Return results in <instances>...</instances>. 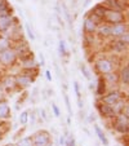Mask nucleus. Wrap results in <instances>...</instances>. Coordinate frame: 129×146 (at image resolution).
<instances>
[{
  "mask_svg": "<svg viewBox=\"0 0 129 146\" xmlns=\"http://www.w3.org/2000/svg\"><path fill=\"white\" fill-rule=\"evenodd\" d=\"M39 57H40V61H41V65H44V64H45V61H44V56H43V54H41V53H40V54H39Z\"/></svg>",
  "mask_w": 129,
  "mask_h": 146,
  "instance_id": "obj_33",
  "label": "nucleus"
},
{
  "mask_svg": "<svg viewBox=\"0 0 129 146\" xmlns=\"http://www.w3.org/2000/svg\"><path fill=\"white\" fill-rule=\"evenodd\" d=\"M12 19L9 16H0V31H4L11 26Z\"/></svg>",
  "mask_w": 129,
  "mask_h": 146,
  "instance_id": "obj_9",
  "label": "nucleus"
},
{
  "mask_svg": "<svg viewBox=\"0 0 129 146\" xmlns=\"http://www.w3.org/2000/svg\"><path fill=\"white\" fill-rule=\"evenodd\" d=\"M52 109H53V111H54V115L56 116H60V109L57 108V105H56V104H52Z\"/></svg>",
  "mask_w": 129,
  "mask_h": 146,
  "instance_id": "obj_26",
  "label": "nucleus"
},
{
  "mask_svg": "<svg viewBox=\"0 0 129 146\" xmlns=\"http://www.w3.org/2000/svg\"><path fill=\"white\" fill-rule=\"evenodd\" d=\"M7 9L8 7H7L5 0H0V16H4V13H7Z\"/></svg>",
  "mask_w": 129,
  "mask_h": 146,
  "instance_id": "obj_18",
  "label": "nucleus"
},
{
  "mask_svg": "<svg viewBox=\"0 0 129 146\" xmlns=\"http://www.w3.org/2000/svg\"><path fill=\"white\" fill-rule=\"evenodd\" d=\"M103 89H105V86H102V80H99V86H98V91H97V93L101 94Z\"/></svg>",
  "mask_w": 129,
  "mask_h": 146,
  "instance_id": "obj_30",
  "label": "nucleus"
},
{
  "mask_svg": "<svg viewBox=\"0 0 129 146\" xmlns=\"http://www.w3.org/2000/svg\"><path fill=\"white\" fill-rule=\"evenodd\" d=\"M94 129H96V133H97V136H98V138L103 142V145L105 146H107L108 145V140L106 138V136H105V133L102 132V129L98 127V125H94Z\"/></svg>",
  "mask_w": 129,
  "mask_h": 146,
  "instance_id": "obj_11",
  "label": "nucleus"
},
{
  "mask_svg": "<svg viewBox=\"0 0 129 146\" xmlns=\"http://www.w3.org/2000/svg\"><path fill=\"white\" fill-rule=\"evenodd\" d=\"M9 116H11V109L7 101H0V119H5Z\"/></svg>",
  "mask_w": 129,
  "mask_h": 146,
  "instance_id": "obj_5",
  "label": "nucleus"
},
{
  "mask_svg": "<svg viewBox=\"0 0 129 146\" xmlns=\"http://www.w3.org/2000/svg\"><path fill=\"white\" fill-rule=\"evenodd\" d=\"M119 98H120V96H119V93H110L108 96L105 97V102L106 104H108V105H116L119 102Z\"/></svg>",
  "mask_w": 129,
  "mask_h": 146,
  "instance_id": "obj_10",
  "label": "nucleus"
},
{
  "mask_svg": "<svg viewBox=\"0 0 129 146\" xmlns=\"http://www.w3.org/2000/svg\"><path fill=\"white\" fill-rule=\"evenodd\" d=\"M74 88H75V93H76L77 98H80V91H79V84H77L76 82L74 83Z\"/></svg>",
  "mask_w": 129,
  "mask_h": 146,
  "instance_id": "obj_27",
  "label": "nucleus"
},
{
  "mask_svg": "<svg viewBox=\"0 0 129 146\" xmlns=\"http://www.w3.org/2000/svg\"><path fill=\"white\" fill-rule=\"evenodd\" d=\"M34 146H48L50 142V137L49 133L47 131H41V132H38L35 135V137L32 138Z\"/></svg>",
  "mask_w": 129,
  "mask_h": 146,
  "instance_id": "obj_1",
  "label": "nucleus"
},
{
  "mask_svg": "<svg viewBox=\"0 0 129 146\" xmlns=\"http://www.w3.org/2000/svg\"><path fill=\"white\" fill-rule=\"evenodd\" d=\"M63 98H65V102H66V108L67 111H69V115H72V110H71V105H70V100L67 94H63Z\"/></svg>",
  "mask_w": 129,
  "mask_h": 146,
  "instance_id": "obj_19",
  "label": "nucleus"
},
{
  "mask_svg": "<svg viewBox=\"0 0 129 146\" xmlns=\"http://www.w3.org/2000/svg\"><path fill=\"white\" fill-rule=\"evenodd\" d=\"M25 66H31V67H34V66H35V62H34L32 60H31V61H26V62H25Z\"/></svg>",
  "mask_w": 129,
  "mask_h": 146,
  "instance_id": "obj_31",
  "label": "nucleus"
},
{
  "mask_svg": "<svg viewBox=\"0 0 129 146\" xmlns=\"http://www.w3.org/2000/svg\"><path fill=\"white\" fill-rule=\"evenodd\" d=\"M26 30H27V34H28V36H30L31 40H35V34H34L32 29L30 27V25H28V23H26Z\"/></svg>",
  "mask_w": 129,
  "mask_h": 146,
  "instance_id": "obj_21",
  "label": "nucleus"
},
{
  "mask_svg": "<svg viewBox=\"0 0 129 146\" xmlns=\"http://www.w3.org/2000/svg\"><path fill=\"white\" fill-rule=\"evenodd\" d=\"M94 12H96V14H98L99 17H103L105 13H106V9L102 8L101 5H98V7H96V8H94Z\"/></svg>",
  "mask_w": 129,
  "mask_h": 146,
  "instance_id": "obj_20",
  "label": "nucleus"
},
{
  "mask_svg": "<svg viewBox=\"0 0 129 146\" xmlns=\"http://www.w3.org/2000/svg\"><path fill=\"white\" fill-rule=\"evenodd\" d=\"M65 142H66V136H62V137L60 138V143H61V146H65Z\"/></svg>",
  "mask_w": 129,
  "mask_h": 146,
  "instance_id": "obj_32",
  "label": "nucleus"
},
{
  "mask_svg": "<svg viewBox=\"0 0 129 146\" xmlns=\"http://www.w3.org/2000/svg\"><path fill=\"white\" fill-rule=\"evenodd\" d=\"M28 119V111H23L21 115H19V123L21 124H26Z\"/></svg>",
  "mask_w": 129,
  "mask_h": 146,
  "instance_id": "obj_17",
  "label": "nucleus"
},
{
  "mask_svg": "<svg viewBox=\"0 0 129 146\" xmlns=\"http://www.w3.org/2000/svg\"><path fill=\"white\" fill-rule=\"evenodd\" d=\"M18 146H34L32 138H31V137L22 138V140H21V141L18 142Z\"/></svg>",
  "mask_w": 129,
  "mask_h": 146,
  "instance_id": "obj_15",
  "label": "nucleus"
},
{
  "mask_svg": "<svg viewBox=\"0 0 129 146\" xmlns=\"http://www.w3.org/2000/svg\"><path fill=\"white\" fill-rule=\"evenodd\" d=\"M99 33H101L102 35H110V27H107V26L101 27L99 29Z\"/></svg>",
  "mask_w": 129,
  "mask_h": 146,
  "instance_id": "obj_25",
  "label": "nucleus"
},
{
  "mask_svg": "<svg viewBox=\"0 0 129 146\" xmlns=\"http://www.w3.org/2000/svg\"><path fill=\"white\" fill-rule=\"evenodd\" d=\"M0 138H1V137H0Z\"/></svg>",
  "mask_w": 129,
  "mask_h": 146,
  "instance_id": "obj_35",
  "label": "nucleus"
},
{
  "mask_svg": "<svg viewBox=\"0 0 129 146\" xmlns=\"http://www.w3.org/2000/svg\"><path fill=\"white\" fill-rule=\"evenodd\" d=\"M105 17L107 18V21H110V22H115V23H120L123 21V14L119 13L116 11H107L105 13Z\"/></svg>",
  "mask_w": 129,
  "mask_h": 146,
  "instance_id": "obj_3",
  "label": "nucleus"
},
{
  "mask_svg": "<svg viewBox=\"0 0 129 146\" xmlns=\"http://www.w3.org/2000/svg\"><path fill=\"white\" fill-rule=\"evenodd\" d=\"M31 82H32V80H31L28 76H18L17 78V83L22 87H28L31 84Z\"/></svg>",
  "mask_w": 129,
  "mask_h": 146,
  "instance_id": "obj_12",
  "label": "nucleus"
},
{
  "mask_svg": "<svg viewBox=\"0 0 129 146\" xmlns=\"http://www.w3.org/2000/svg\"><path fill=\"white\" fill-rule=\"evenodd\" d=\"M7 47H8V44H7V40H5V39L0 40V48H1V49H7Z\"/></svg>",
  "mask_w": 129,
  "mask_h": 146,
  "instance_id": "obj_29",
  "label": "nucleus"
},
{
  "mask_svg": "<svg viewBox=\"0 0 129 146\" xmlns=\"http://www.w3.org/2000/svg\"><path fill=\"white\" fill-rule=\"evenodd\" d=\"M65 146H75V140H74V137H72V136H69V137H66Z\"/></svg>",
  "mask_w": 129,
  "mask_h": 146,
  "instance_id": "obj_23",
  "label": "nucleus"
},
{
  "mask_svg": "<svg viewBox=\"0 0 129 146\" xmlns=\"http://www.w3.org/2000/svg\"><path fill=\"white\" fill-rule=\"evenodd\" d=\"M60 53L61 54H66V45H65V41L61 40L60 41Z\"/></svg>",
  "mask_w": 129,
  "mask_h": 146,
  "instance_id": "obj_24",
  "label": "nucleus"
},
{
  "mask_svg": "<svg viewBox=\"0 0 129 146\" xmlns=\"http://www.w3.org/2000/svg\"><path fill=\"white\" fill-rule=\"evenodd\" d=\"M110 34L115 36H120V35H125L126 34V26L123 23H116L115 26L110 27Z\"/></svg>",
  "mask_w": 129,
  "mask_h": 146,
  "instance_id": "obj_4",
  "label": "nucleus"
},
{
  "mask_svg": "<svg viewBox=\"0 0 129 146\" xmlns=\"http://www.w3.org/2000/svg\"><path fill=\"white\" fill-rule=\"evenodd\" d=\"M84 27L85 30L88 31V33H93L94 30H96V23L92 21V19H85V23H84Z\"/></svg>",
  "mask_w": 129,
  "mask_h": 146,
  "instance_id": "obj_13",
  "label": "nucleus"
},
{
  "mask_svg": "<svg viewBox=\"0 0 129 146\" xmlns=\"http://www.w3.org/2000/svg\"><path fill=\"white\" fill-rule=\"evenodd\" d=\"M45 74H47V79H48V80H52V76H50V71H47Z\"/></svg>",
  "mask_w": 129,
  "mask_h": 146,
  "instance_id": "obj_34",
  "label": "nucleus"
},
{
  "mask_svg": "<svg viewBox=\"0 0 129 146\" xmlns=\"http://www.w3.org/2000/svg\"><path fill=\"white\" fill-rule=\"evenodd\" d=\"M116 129H118L119 132H121V133L126 132V131H128V119L124 120V116L119 118L118 123H116Z\"/></svg>",
  "mask_w": 129,
  "mask_h": 146,
  "instance_id": "obj_8",
  "label": "nucleus"
},
{
  "mask_svg": "<svg viewBox=\"0 0 129 146\" xmlns=\"http://www.w3.org/2000/svg\"><path fill=\"white\" fill-rule=\"evenodd\" d=\"M107 3L110 4L111 8H114V11H116V12L121 9V7L118 4V0H107Z\"/></svg>",
  "mask_w": 129,
  "mask_h": 146,
  "instance_id": "obj_16",
  "label": "nucleus"
},
{
  "mask_svg": "<svg viewBox=\"0 0 129 146\" xmlns=\"http://www.w3.org/2000/svg\"><path fill=\"white\" fill-rule=\"evenodd\" d=\"M81 71H83V74H84V76L87 78V79H91V72H89V70L87 69V66L85 65H81Z\"/></svg>",
  "mask_w": 129,
  "mask_h": 146,
  "instance_id": "obj_22",
  "label": "nucleus"
},
{
  "mask_svg": "<svg viewBox=\"0 0 129 146\" xmlns=\"http://www.w3.org/2000/svg\"><path fill=\"white\" fill-rule=\"evenodd\" d=\"M121 80H123L124 84H128L129 83V67L125 66L121 71Z\"/></svg>",
  "mask_w": 129,
  "mask_h": 146,
  "instance_id": "obj_14",
  "label": "nucleus"
},
{
  "mask_svg": "<svg viewBox=\"0 0 129 146\" xmlns=\"http://www.w3.org/2000/svg\"><path fill=\"white\" fill-rule=\"evenodd\" d=\"M97 66H98V69H99V71L101 72H110L111 70H112V65H111L110 61H107V60L98 61Z\"/></svg>",
  "mask_w": 129,
  "mask_h": 146,
  "instance_id": "obj_6",
  "label": "nucleus"
},
{
  "mask_svg": "<svg viewBox=\"0 0 129 146\" xmlns=\"http://www.w3.org/2000/svg\"><path fill=\"white\" fill-rule=\"evenodd\" d=\"M63 13H65V16H66L67 21H69V22H71V18H70V13H69V11H67V8H66L65 5H63Z\"/></svg>",
  "mask_w": 129,
  "mask_h": 146,
  "instance_id": "obj_28",
  "label": "nucleus"
},
{
  "mask_svg": "<svg viewBox=\"0 0 129 146\" xmlns=\"http://www.w3.org/2000/svg\"><path fill=\"white\" fill-rule=\"evenodd\" d=\"M98 109H99V111H101L102 115H105V116H114V115H115V110H114L110 105H103V104H99Z\"/></svg>",
  "mask_w": 129,
  "mask_h": 146,
  "instance_id": "obj_7",
  "label": "nucleus"
},
{
  "mask_svg": "<svg viewBox=\"0 0 129 146\" xmlns=\"http://www.w3.org/2000/svg\"><path fill=\"white\" fill-rule=\"evenodd\" d=\"M16 60V52L14 50H11V49H4L0 54V61H1V64L4 65H11Z\"/></svg>",
  "mask_w": 129,
  "mask_h": 146,
  "instance_id": "obj_2",
  "label": "nucleus"
}]
</instances>
